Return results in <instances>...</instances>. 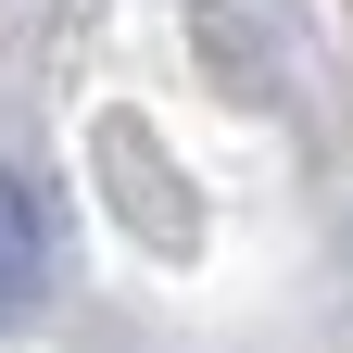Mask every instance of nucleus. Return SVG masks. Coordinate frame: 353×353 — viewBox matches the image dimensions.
Segmentation results:
<instances>
[{
    "instance_id": "f257e3e1",
    "label": "nucleus",
    "mask_w": 353,
    "mask_h": 353,
    "mask_svg": "<svg viewBox=\"0 0 353 353\" xmlns=\"http://www.w3.org/2000/svg\"><path fill=\"white\" fill-rule=\"evenodd\" d=\"M26 290H38V228H26V202L0 190V316H13Z\"/></svg>"
}]
</instances>
